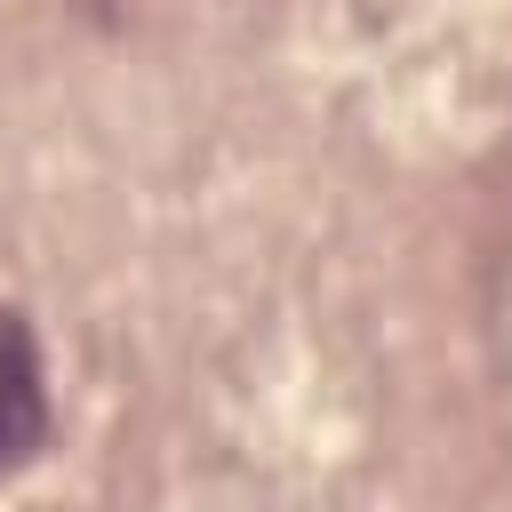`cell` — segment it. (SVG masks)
I'll return each instance as SVG.
<instances>
[{
    "mask_svg": "<svg viewBox=\"0 0 512 512\" xmlns=\"http://www.w3.org/2000/svg\"><path fill=\"white\" fill-rule=\"evenodd\" d=\"M40 440H48V368H40L32 328L0 304V472L32 464Z\"/></svg>",
    "mask_w": 512,
    "mask_h": 512,
    "instance_id": "obj_1",
    "label": "cell"
}]
</instances>
